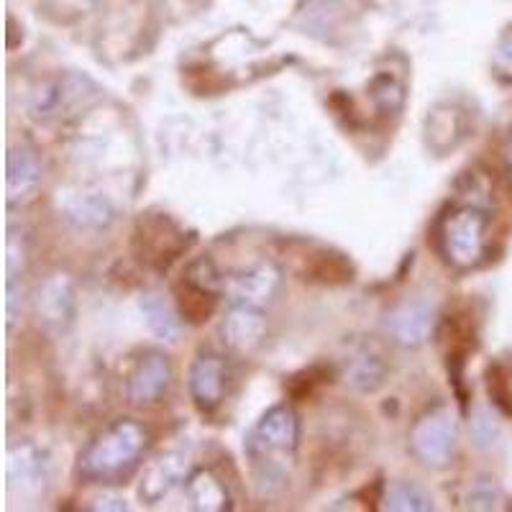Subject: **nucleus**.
Returning <instances> with one entry per match:
<instances>
[{
  "label": "nucleus",
  "mask_w": 512,
  "mask_h": 512,
  "mask_svg": "<svg viewBox=\"0 0 512 512\" xmlns=\"http://www.w3.org/2000/svg\"><path fill=\"white\" fill-rule=\"evenodd\" d=\"M149 446V433L131 418L113 420L80 454L77 472L90 484H118L131 477Z\"/></svg>",
  "instance_id": "1"
},
{
  "label": "nucleus",
  "mask_w": 512,
  "mask_h": 512,
  "mask_svg": "<svg viewBox=\"0 0 512 512\" xmlns=\"http://www.w3.org/2000/svg\"><path fill=\"white\" fill-rule=\"evenodd\" d=\"M487 210L479 205H459L438 223V249L448 264L459 269L477 267L487 251Z\"/></svg>",
  "instance_id": "2"
},
{
  "label": "nucleus",
  "mask_w": 512,
  "mask_h": 512,
  "mask_svg": "<svg viewBox=\"0 0 512 512\" xmlns=\"http://www.w3.org/2000/svg\"><path fill=\"white\" fill-rule=\"evenodd\" d=\"M459 443V418L446 402H438L415 420L410 431V451L423 466L443 469L451 464Z\"/></svg>",
  "instance_id": "3"
},
{
  "label": "nucleus",
  "mask_w": 512,
  "mask_h": 512,
  "mask_svg": "<svg viewBox=\"0 0 512 512\" xmlns=\"http://www.w3.org/2000/svg\"><path fill=\"white\" fill-rule=\"evenodd\" d=\"M300 443V418L290 405H274L259 418L246 438V454L259 461H277L274 456H292Z\"/></svg>",
  "instance_id": "4"
},
{
  "label": "nucleus",
  "mask_w": 512,
  "mask_h": 512,
  "mask_svg": "<svg viewBox=\"0 0 512 512\" xmlns=\"http://www.w3.org/2000/svg\"><path fill=\"white\" fill-rule=\"evenodd\" d=\"M52 479V459L36 443H18L8 454V489L11 495L36 500L47 492Z\"/></svg>",
  "instance_id": "5"
},
{
  "label": "nucleus",
  "mask_w": 512,
  "mask_h": 512,
  "mask_svg": "<svg viewBox=\"0 0 512 512\" xmlns=\"http://www.w3.org/2000/svg\"><path fill=\"white\" fill-rule=\"evenodd\" d=\"M187 387H190V397L200 413H213L221 408L228 392L226 356L216 354V351H200L192 361Z\"/></svg>",
  "instance_id": "6"
},
{
  "label": "nucleus",
  "mask_w": 512,
  "mask_h": 512,
  "mask_svg": "<svg viewBox=\"0 0 512 512\" xmlns=\"http://www.w3.org/2000/svg\"><path fill=\"white\" fill-rule=\"evenodd\" d=\"M436 326V303H428V300H420V297L405 300L387 315V331H390L392 341L405 346V349H418V346L428 344L433 333H436Z\"/></svg>",
  "instance_id": "7"
},
{
  "label": "nucleus",
  "mask_w": 512,
  "mask_h": 512,
  "mask_svg": "<svg viewBox=\"0 0 512 512\" xmlns=\"http://www.w3.org/2000/svg\"><path fill=\"white\" fill-rule=\"evenodd\" d=\"M282 287V272L280 267H274L272 262L254 264L246 272H239L236 277L226 282V292L231 305H249V308H269L274 303V297Z\"/></svg>",
  "instance_id": "8"
},
{
  "label": "nucleus",
  "mask_w": 512,
  "mask_h": 512,
  "mask_svg": "<svg viewBox=\"0 0 512 512\" xmlns=\"http://www.w3.org/2000/svg\"><path fill=\"white\" fill-rule=\"evenodd\" d=\"M36 310L44 328L52 333H64L75 323L77 297L75 285L64 274H52L41 282L39 295H36Z\"/></svg>",
  "instance_id": "9"
},
{
  "label": "nucleus",
  "mask_w": 512,
  "mask_h": 512,
  "mask_svg": "<svg viewBox=\"0 0 512 512\" xmlns=\"http://www.w3.org/2000/svg\"><path fill=\"white\" fill-rule=\"evenodd\" d=\"M172 384V361L164 351H146L128 377V400L134 405H154L167 395Z\"/></svg>",
  "instance_id": "10"
},
{
  "label": "nucleus",
  "mask_w": 512,
  "mask_h": 512,
  "mask_svg": "<svg viewBox=\"0 0 512 512\" xmlns=\"http://www.w3.org/2000/svg\"><path fill=\"white\" fill-rule=\"evenodd\" d=\"M466 131H469L466 111H461L456 103L433 105L425 116V146L436 157H446L448 152H454L456 146L466 139Z\"/></svg>",
  "instance_id": "11"
},
{
  "label": "nucleus",
  "mask_w": 512,
  "mask_h": 512,
  "mask_svg": "<svg viewBox=\"0 0 512 512\" xmlns=\"http://www.w3.org/2000/svg\"><path fill=\"white\" fill-rule=\"evenodd\" d=\"M190 474V454L177 448L169 454L157 456L152 464L146 466L144 479L139 484V497L146 505H157L164 497Z\"/></svg>",
  "instance_id": "12"
},
{
  "label": "nucleus",
  "mask_w": 512,
  "mask_h": 512,
  "mask_svg": "<svg viewBox=\"0 0 512 512\" xmlns=\"http://www.w3.org/2000/svg\"><path fill=\"white\" fill-rule=\"evenodd\" d=\"M93 82L88 77L80 75H64L59 80L47 82V85H41L34 95V103H31V113L41 121H47V118L62 116V111H70L72 105L85 103L88 93L85 88H90Z\"/></svg>",
  "instance_id": "13"
},
{
  "label": "nucleus",
  "mask_w": 512,
  "mask_h": 512,
  "mask_svg": "<svg viewBox=\"0 0 512 512\" xmlns=\"http://www.w3.org/2000/svg\"><path fill=\"white\" fill-rule=\"evenodd\" d=\"M223 341L236 354H251L267 336V318L264 310L249 305H233L221 326Z\"/></svg>",
  "instance_id": "14"
},
{
  "label": "nucleus",
  "mask_w": 512,
  "mask_h": 512,
  "mask_svg": "<svg viewBox=\"0 0 512 512\" xmlns=\"http://www.w3.org/2000/svg\"><path fill=\"white\" fill-rule=\"evenodd\" d=\"M59 208L77 228H108L116 218L113 203L100 192H64Z\"/></svg>",
  "instance_id": "15"
},
{
  "label": "nucleus",
  "mask_w": 512,
  "mask_h": 512,
  "mask_svg": "<svg viewBox=\"0 0 512 512\" xmlns=\"http://www.w3.org/2000/svg\"><path fill=\"white\" fill-rule=\"evenodd\" d=\"M41 185V164L36 154L26 146H16L8 154L6 167V192L8 205L26 203Z\"/></svg>",
  "instance_id": "16"
},
{
  "label": "nucleus",
  "mask_w": 512,
  "mask_h": 512,
  "mask_svg": "<svg viewBox=\"0 0 512 512\" xmlns=\"http://www.w3.org/2000/svg\"><path fill=\"white\" fill-rule=\"evenodd\" d=\"M185 495L192 510L200 512H223L231 510V495L226 484L210 472V469H195L185 479Z\"/></svg>",
  "instance_id": "17"
},
{
  "label": "nucleus",
  "mask_w": 512,
  "mask_h": 512,
  "mask_svg": "<svg viewBox=\"0 0 512 512\" xmlns=\"http://www.w3.org/2000/svg\"><path fill=\"white\" fill-rule=\"evenodd\" d=\"M387 377L382 356L372 349H359L346 359L344 382L356 392H377Z\"/></svg>",
  "instance_id": "18"
},
{
  "label": "nucleus",
  "mask_w": 512,
  "mask_h": 512,
  "mask_svg": "<svg viewBox=\"0 0 512 512\" xmlns=\"http://www.w3.org/2000/svg\"><path fill=\"white\" fill-rule=\"evenodd\" d=\"M139 308L146 320V326H149V331H152L157 338H162V341L175 344L182 333V323L180 318H177L175 308H172L162 295H154V292L141 297Z\"/></svg>",
  "instance_id": "19"
},
{
  "label": "nucleus",
  "mask_w": 512,
  "mask_h": 512,
  "mask_svg": "<svg viewBox=\"0 0 512 512\" xmlns=\"http://www.w3.org/2000/svg\"><path fill=\"white\" fill-rule=\"evenodd\" d=\"M384 510L392 512H431L433 497L415 482H392L382 497Z\"/></svg>",
  "instance_id": "20"
},
{
  "label": "nucleus",
  "mask_w": 512,
  "mask_h": 512,
  "mask_svg": "<svg viewBox=\"0 0 512 512\" xmlns=\"http://www.w3.org/2000/svg\"><path fill=\"white\" fill-rule=\"evenodd\" d=\"M369 95L382 113L397 116L405 105V85L392 72H377L369 82Z\"/></svg>",
  "instance_id": "21"
},
{
  "label": "nucleus",
  "mask_w": 512,
  "mask_h": 512,
  "mask_svg": "<svg viewBox=\"0 0 512 512\" xmlns=\"http://www.w3.org/2000/svg\"><path fill=\"white\" fill-rule=\"evenodd\" d=\"M497 500H500V487H497L495 479H479L469 489V507L472 510H492V507H497Z\"/></svg>",
  "instance_id": "22"
},
{
  "label": "nucleus",
  "mask_w": 512,
  "mask_h": 512,
  "mask_svg": "<svg viewBox=\"0 0 512 512\" xmlns=\"http://www.w3.org/2000/svg\"><path fill=\"white\" fill-rule=\"evenodd\" d=\"M492 67H495V75L500 80L512 82V29H507L502 39L497 41L495 54H492Z\"/></svg>",
  "instance_id": "23"
},
{
  "label": "nucleus",
  "mask_w": 512,
  "mask_h": 512,
  "mask_svg": "<svg viewBox=\"0 0 512 512\" xmlns=\"http://www.w3.org/2000/svg\"><path fill=\"white\" fill-rule=\"evenodd\" d=\"M93 510H128V502L118 495H103L95 500V505H90Z\"/></svg>",
  "instance_id": "24"
},
{
  "label": "nucleus",
  "mask_w": 512,
  "mask_h": 512,
  "mask_svg": "<svg viewBox=\"0 0 512 512\" xmlns=\"http://www.w3.org/2000/svg\"><path fill=\"white\" fill-rule=\"evenodd\" d=\"M507 164H510V177H512V141H510V152H507Z\"/></svg>",
  "instance_id": "25"
},
{
  "label": "nucleus",
  "mask_w": 512,
  "mask_h": 512,
  "mask_svg": "<svg viewBox=\"0 0 512 512\" xmlns=\"http://www.w3.org/2000/svg\"><path fill=\"white\" fill-rule=\"evenodd\" d=\"M85 3H98V0H85Z\"/></svg>",
  "instance_id": "26"
}]
</instances>
